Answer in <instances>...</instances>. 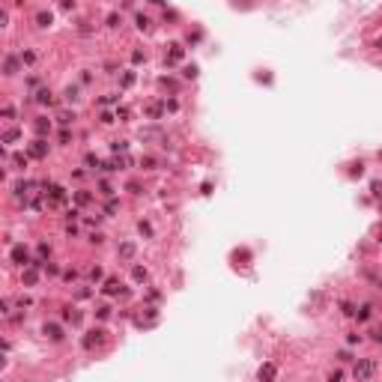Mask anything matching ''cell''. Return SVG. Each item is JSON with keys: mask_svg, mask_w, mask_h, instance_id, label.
I'll return each mask as SVG.
<instances>
[{"mask_svg": "<svg viewBox=\"0 0 382 382\" xmlns=\"http://www.w3.org/2000/svg\"><path fill=\"white\" fill-rule=\"evenodd\" d=\"M379 48H382V39H379Z\"/></svg>", "mask_w": 382, "mask_h": 382, "instance_id": "cell-3", "label": "cell"}, {"mask_svg": "<svg viewBox=\"0 0 382 382\" xmlns=\"http://www.w3.org/2000/svg\"><path fill=\"white\" fill-rule=\"evenodd\" d=\"M370 373H373V364H370V361H361V364L355 367V379H367Z\"/></svg>", "mask_w": 382, "mask_h": 382, "instance_id": "cell-1", "label": "cell"}, {"mask_svg": "<svg viewBox=\"0 0 382 382\" xmlns=\"http://www.w3.org/2000/svg\"><path fill=\"white\" fill-rule=\"evenodd\" d=\"M272 379V376H275V367H263V370H260V379Z\"/></svg>", "mask_w": 382, "mask_h": 382, "instance_id": "cell-2", "label": "cell"}]
</instances>
